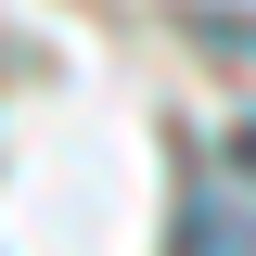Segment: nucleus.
I'll use <instances>...</instances> for the list:
<instances>
[{
	"label": "nucleus",
	"instance_id": "nucleus-1",
	"mask_svg": "<svg viewBox=\"0 0 256 256\" xmlns=\"http://www.w3.org/2000/svg\"><path fill=\"white\" fill-rule=\"evenodd\" d=\"M244 166H256V128H244Z\"/></svg>",
	"mask_w": 256,
	"mask_h": 256
}]
</instances>
